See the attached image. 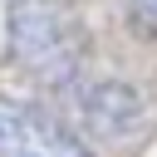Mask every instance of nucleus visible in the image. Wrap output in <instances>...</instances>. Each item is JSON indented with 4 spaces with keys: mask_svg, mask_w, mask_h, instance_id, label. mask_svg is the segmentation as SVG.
Instances as JSON below:
<instances>
[{
    "mask_svg": "<svg viewBox=\"0 0 157 157\" xmlns=\"http://www.w3.org/2000/svg\"><path fill=\"white\" fill-rule=\"evenodd\" d=\"M128 20H132L142 34L157 39V0H128Z\"/></svg>",
    "mask_w": 157,
    "mask_h": 157,
    "instance_id": "nucleus-4",
    "label": "nucleus"
},
{
    "mask_svg": "<svg viewBox=\"0 0 157 157\" xmlns=\"http://www.w3.org/2000/svg\"><path fill=\"white\" fill-rule=\"evenodd\" d=\"M0 157H93V152L49 108L0 93Z\"/></svg>",
    "mask_w": 157,
    "mask_h": 157,
    "instance_id": "nucleus-2",
    "label": "nucleus"
},
{
    "mask_svg": "<svg viewBox=\"0 0 157 157\" xmlns=\"http://www.w3.org/2000/svg\"><path fill=\"white\" fill-rule=\"evenodd\" d=\"M10 39H15V54L34 74H49V78H69L74 74L78 39H74V25H69V15L59 5H49V0H20L10 10Z\"/></svg>",
    "mask_w": 157,
    "mask_h": 157,
    "instance_id": "nucleus-1",
    "label": "nucleus"
},
{
    "mask_svg": "<svg viewBox=\"0 0 157 157\" xmlns=\"http://www.w3.org/2000/svg\"><path fill=\"white\" fill-rule=\"evenodd\" d=\"M78 108L103 137H128L142 123V93H132L128 83H93L78 93Z\"/></svg>",
    "mask_w": 157,
    "mask_h": 157,
    "instance_id": "nucleus-3",
    "label": "nucleus"
}]
</instances>
